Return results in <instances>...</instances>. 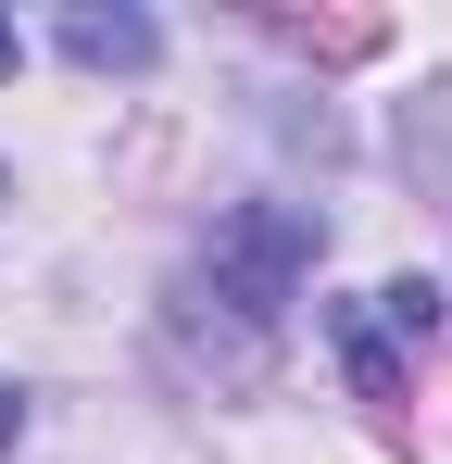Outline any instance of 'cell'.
<instances>
[{
	"label": "cell",
	"instance_id": "cell-1",
	"mask_svg": "<svg viewBox=\"0 0 452 464\" xmlns=\"http://www.w3.org/2000/svg\"><path fill=\"white\" fill-rule=\"evenodd\" d=\"M64 51H75V63H151V25H139V13H75Z\"/></svg>",
	"mask_w": 452,
	"mask_h": 464
},
{
	"label": "cell",
	"instance_id": "cell-2",
	"mask_svg": "<svg viewBox=\"0 0 452 464\" xmlns=\"http://www.w3.org/2000/svg\"><path fill=\"white\" fill-rule=\"evenodd\" d=\"M13 427H25V401H13V389H0V452H13Z\"/></svg>",
	"mask_w": 452,
	"mask_h": 464
},
{
	"label": "cell",
	"instance_id": "cell-3",
	"mask_svg": "<svg viewBox=\"0 0 452 464\" xmlns=\"http://www.w3.org/2000/svg\"><path fill=\"white\" fill-rule=\"evenodd\" d=\"M0 76H13V25H0Z\"/></svg>",
	"mask_w": 452,
	"mask_h": 464
}]
</instances>
